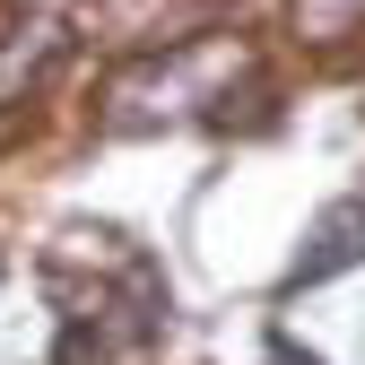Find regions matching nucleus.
Here are the masks:
<instances>
[{"mask_svg":"<svg viewBox=\"0 0 365 365\" xmlns=\"http://www.w3.org/2000/svg\"><path fill=\"white\" fill-rule=\"evenodd\" d=\"M348 261H365V200L322 209V226H313V252L296 261V279H287V287H322L331 269H348Z\"/></svg>","mask_w":365,"mask_h":365,"instance_id":"nucleus-1","label":"nucleus"}]
</instances>
